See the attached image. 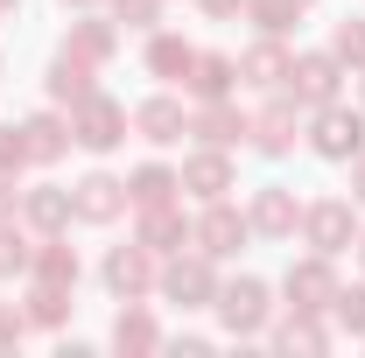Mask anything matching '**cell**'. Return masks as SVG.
<instances>
[{"label": "cell", "instance_id": "obj_44", "mask_svg": "<svg viewBox=\"0 0 365 358\" xmlns=\"http://www.w3.org/2000/svg\"><path fill=\"white\" fill-rule=\"evenodd\" d=\"M302 7H317V0H302Z\"/></svg>", "mask_w": 365, "mask_h": 358}, {"label": "cell", "instance_id": "obj_21", "mask_svg": "<svg viewBox=\"0 0 365 358\" xmlns=\"http://www.w3.org/2000/svg\"><path fill=\"white\" fill-rule=\"evenodd\" d=\"M288 63H295V49L281 43V36H260V43L239 56V85H246V91H281Z\"/></svg>", "mask_w": 365, "mask_h": 358}, {"label": "cell", "instance_id": "obj_24", "mask_svg": "<svg viewBox=\"0 0 365 358\" xmlns=\"http://www.w3.org/2000/svg\"><path fill=\"white\" fill-rule=\"evenodd\" d=\"M162 344H169V337H162L155 310H148V302H120V316H113V352L140 358V352H162Z\"/></svg>", "mask_w": 365, "mask_h": 358}, {"label": "cell", "instance_id": "obj_36", "mask_svg": "<svg viewBox=\"0 0 365 358\" xmlns=\"http://www.w3.org/2000/svg\"><path fill=\"white\" fill-rule=\"evenodd\" d=\"M197 14L204 21H232V14H246V0H197Z\"/></svg>", "mask_w": 365, "mask_h": 358}, {"label": "cell", "instance_id": "obj_43", "mask_svg": "<svg viewBox=\"0 0 365 358\" xmlns=\"http://www.w3.org/2000/svg\"><path fill=\"white\" fill-rule=\"evenodd\" d=\"M0 7H7V14H14V7H21V0H0Z\"/></svg>", "mask_w": 365, "mask_h": 358}, {"label": "cell", "instance_id": "obj_13", "mask_svg": "<svg viewBox=\"0 0 365 358\" xmlns=\"http://www.w3.org/2000/svg\"><path fill=\"white\" fill-rule=\"evenodd\" d=\"M182 190L197 197V204H218L239 190V162H232V148H197V155H182Z\"/></svg>", "mask_w": 365, "mask_h": 358}, {"label": "cell", "instance_id": "obj_42", "mask_svg": "<svg viewBox=\"0 0 365 358\" xmlns=\"http://www.w3.org/2000/svg\"><path fill=\"white\" fill-rule=\"evenodd\" d=\"M359 106H365V71H359Z\"/></svg>", "mask_w": 365, "mask_h": 358}, {"label": "cell", "instance_id": "obj_7", "mask_svg": "<svg viewBox=\"0 0 365 358\" xmlns=\"http://www.w3.org/2000/svg\"><path fill=\"white\" fill-rule=\"evenodd\" d=\"M344 63L330 56V49H295V63H288V78H281V91L309 113V106H330V98H344Z\"/></svg>", "mask_w": 365, "mask_h": 358}, {"label": "cell", "instance_id": "obj_40", "mask_svg": "<svg viewBox=\"0 0 365 358\" xmlns=\"http://www.w3.org/2000/svg\"><path fill=\"white\" fill-rule=\"evenodd\" d=\"M63 7H71V14H85V7H106V0H63Z\"/></svg>", "mask_w": 365, "mask_h": 358}, {"label": "cell", "instance_id": "obj_16", "mask_svg": "<svg viewBox=\"0 0 365 358\" xmlns=\"http://www.w3.org/2000/svg\"><path fill=\"white\" fill-rule=\"evenodd\" d=\"M134 134L148 140V148H176L182 134H190V113H182L176 91H155V98H140L134 106Z\"/></svg>", "mask_w": 365, "mask_h": 358}, {"label": "cell", "instance_id": "obj_29", "mask_svg": "<svg viewBox=\"0 0 365 358\" xmlns=\"http://www.w3.org/2000/svg\"><path fill=\"white\" fill-rule=\"evenodd\" d=\"M36 260V239L21 232V218H0V281H21Z\"/></svg>", "mask_w": 365, "mask_h": 358}, {"label": "cell", "instance_id": "obj_46", "mask_svg": "<svg viewBox=\"0 0 365 358\" xmlns=\"http://www.w3.org/2000/svg\"><path fill=\"white\" fill-rule=\"evenodd\" d=\"M0 14H7V7H0Z\"/></svg>", "mask_w": 365, "mask_h": 358}, {"label": "cell", "instance_id": "obj_35", "mask_svg": "<svg viewBox=\"0 0 365 358\" xmlns=\"http://www.w3.org/2000/svg\"><path fill=\"white\" fill-rule=\"evenodd\" d=\"M21 337H29V310L21 302H0V352H14Z\"/></svg>", "mask_w": 365, "mask_h": 358}, {"label": "cell", "instance_id": "obj_28", "mask_svg": "<svg viewBox=\"0 0 365 358\" xmlns=\"http://www.w3.org/2000/svg\"><path fill=\"white\" fill-rule=\"evenodd\" d=\"M127 197H134V211L140 204H176L182 176L169 169V162H140V169H127Z\"/></svg>", "mask_w": 365, "mask_h": 358}, {"label": "cell", "instance_id": "obj_9", "mask_svg": "<svg viewBox=\"0 0 365 358\" xmlns=\"http://www.w3.org/2000/svg\"><path fill=\"white\" fill-rule=\"evenodd\" d=\"M246 239H253V225H246V211H239L232 197L204 204V211L190 218V246H197V253H211V260H232V253H246Z\"/></svg>", "mask_w": 365, "mask_h": 358}, {"label": "cell", "instance_id": "obj_27", "mask_svg": "<svg viewBox=\"0 0 365 358\" xmlns=\"http://www.w3.org/2000/svg\"><path fill=\"white\" fill-rule=\"evenodd\" d=\"M21 310H29V330H63L78 302H71V288H56V281H29Z\"/></svg>", "mask_w": 365, "mask_h": 358}, {"label": "cell", "instance_id": "obj_3", "mask_svg": "<svg viewBox=\"0 0 365 358\" xmlns=\"http://www.w3.org/2000/svg\"><path fill=\"white\" fill-rule=\"evenodd\" d=\"M127 134H134V113H127L113 91H98V85H91L85 98L71 106V140H78L85 155H113V148H120Z\"/></svg>", "mask_w": 365, "mask_h": 358}, {"label": "cell", "instance_id": "obj_2", "mask_svg": "<svg viewBox=\"0 0 365 358\" xmlns=\"http://www.w3.org/2000/svg\"><path fill=\"white\" fill-rule=\"evenodd\" d=\"M155 295H162V302H176V310H211V302H218V260H211V253H197V246L169 253L162 274H155Z\"/></svg>", "mask_w": 365, "mask_h": 358}, {"label": "cell", "instance_id": "obj_23", "mask_svg": "<svg viewBox=\"0 0 365 358\" xmlns=\"http://www.w3.org/2000/svg\"><path fill=\"white\" fill-rule=\"evenodd\" d=\"M21 140H29V162L49 169V162H63L78 140H71V113H29L21 120Z\"/></svg>", "mask_w": 365, "mask_h": 358}, {"label": "cell", "instance_id": "obj_8", "mask_svg": "<svg viewBox=\"0 0 365 358\" xmlns=\"http://www.w3.org/2000/svg\"><path fill=\"white\" fill-rule=\"evenodd\" d=\"M155 274H162V260H155L140 239L113 246V253L98 260V281H106V295H113V302H148V295H155Z\"/></svg>", "mask_w": 365, "mask_h": 358}, {"label": "cell", "instance_id": "obj_45", "mask_svg": "<svg viewBox=\"0 0 365 358\" xmlns=\"http://www.w3.org/2000/svg\"><path fill=\"white\" fill-rule=\"evenodd\" d=\"M0 71H7V56H0Z\"/></svg>", "mask_w": 365, "mask_h": 358}, {"label": "cell", "instance_id": "obj_19", "mask_svg": "<svg viewBox=\"0 0 365 358\" xmlns=\"http://www.w3.org/2000/svg\"><path fill=\"white\" fill-rule=\"evenodd\" d=\"M21 225H29V232H71V225H78L71 190H63V183H36V190H21Z\"/></svg>", "mask_w": 365, "mask_h": 358}, {"label": "cell", "instance_id": "obj_12", "mask_svg": "<svg viewBox=\"0 0 365 358\" xmlns=\"http://www.w3.org/2000/svg\"><path fill=\"white\" fill-rule=\"evenodd\" d=\"M281 295H288V310H330V295H337V260H330V253H302V260H288Z\"/></svg>", "mask_w": 365, "mask_h": 358}, {"label": "cell", "instance_id": "obj_15", "mask_svg": "<svg viewBox=\"0 0 365 358\" xmlns=\"http://www.w3.org/2000/svg\"><path fill=\"white\" fill-rule=\"evenodd\" d=\"M190 134H197V148H246V106L239 98H197Z\"/></svg>", "mask_w": 365, "mask_h": 358}, {"label": "cell", "instance_id": "obj_5", "mask_svg": "<svg viewBox=\"0 0 365 358\" xmlns=\"http://www.w3.org/2000/svg\"><path fill=\"white\" fill-rule=\"evenodd\" d=\"M295 140H302V106H295L288 91H267V98L246 113V148H253L260 162H281V155H295Z\"/></svg>", "mask_w": 365, "mask_h": 358}, {"label": "cell", "instance_id": "obj_18", "mask_svg": "<svg viewBox=\"0 0 365 358\" xmlns=\"http://www.w3.org/2000/svg\"><path fill=\"white\" fill-rule=\"evenodd\" d=\"M134 239L155 253V260H169V253H182L190 246V218H182V204H140V225Z\"/></svg>", "mask_w": 365, "mask_h": 358}, {"label": "cell", "instance_id": "obj_1", "mask_svg": "<svg viewBox=\"0 0 365 358\" xmlns=\"http://www.w3.org/2000/svg\"><path fill=\"white\" fill-rule=\"evenodd\" d=\"M211 316H218V330H225V337H267V323H274V288L260 281V274H232V281H218Z\"/></svg>", "mask_w": 365, "mask_h": 358}, {"label": "cell", "instance_id": "obj_32", "mask_svg": "<svg viewBox=\"0 0 365 358\" xmlns=\"http://www.w3.org/2000/svg\"><path fill=\"white\" fill-rule=\"evenodd\" d=\"M330 323H337L344 337H359V344H365V281H359V288H337V295H330Z\"/></svg>", "mask_w": 365, "mask_h": 358}, {"label": "cell", "instance_id": "obj_20", "mask_svg": "<svg viewBox=\"0 0 365 358\" xmlns=\"http://www.w3.org/2000/svg\"><path fill=\"white\" fill-rule=\"evenodd\" d=\"M120 36H127V29H120V21H113V14H78V21H71V36H63V49H71V56H85V63H113V56H120Z\"/></svg>", "mask_w": 365, "mask_h": 358}, {"label": "cell", "instance_id": "obj_38", "mask_svg": "<svg viewBox=\"0 0 365 358\" xmlns=\"http://www.w3.org/2000/svg\"><path fill=\"white\" fill-rule=\"evenodd\" d=\"M169 344H176V352H197V358L211 352V337H204V330H182V337H169Z\"/></svg>", "mask_w": 365, "mask_h": 358}, {"label": "cell", "instance_id": "obj_37", "mask_svg": "<svg viewBox=\"0 0 365 358\" xmlns=\"http://www.w3.org/2000/svg\"><path fill=\"white\" fill-rule=\"evenodd\" d=\"M0 218H21V197H14V176H0Z\"/></svg>", "mask_w": 365, "mask_h": 358}, {"label": "cell", "instance_id": "obj_25", "mask_svg": "<svg viewBox=\"0 0 365 358\" xmlns=\"http://www.w3.org/2000/svg\"><path fill=\"white\" fill-rule=\"evenodd\" d=\"M78 274H85L78 246H71L63 232H43V239H36V260H29V281H56V288H78Z\"/></svg>", "mask_w": 365, "mask_h": 358}, {"label": "cell", "instance_id": "obj_22", "mask_svg": "<svg viewBox=\"0 0 365 358\" xmlns=\"http://www.w3.org/2000/svg\"><path fill=\"white\" fill-rule=\"evenodd\" d=\"M190 56H197V43H190V36H176V29H148V49H140V71H148V78H162V85H182Z\"/></svg>", "mask_w": 365, "mask_h": 358}, {"label": "cell", "instance_id": "obj_14", "mask_svg": "<svg viewBox=\"0 0 365 358\" xmlns=\"http://www.w3.org/2000/svg\"><path fill=\"white\" fill-rule=\"evenodd\" d=\"M267 344H274V352H309V358H323L330 344H337V323H330V310H288L281 323H267Z\"/></svg>", "mask_w": 365, "mask_h": 358}, {"label": "cell", "instance_id": "obj_39", "mask_svg": "<svg viewBox=\"0 0 365 358\" xmlns=\"http://www.w3.org/2000/svg\"><path fill=\"white\" fill-rule=\"evenodd\" d=\"M344 169H351V204H365V155H351Z\"/></svg>", "mask_w": 365, "mask_h": 358}, {"label": "cell", "instance_id": "obj_10", "mask_svg": "<svg viewBox=\"0 0 365 358\" xmlns=\"http://www.w3.org/2000/svg\"><path fill=\"white\" fill-rule=\"evenodd\" d=\"M246 225H253V239H295L302 232V197L288 183H260L246 197Z\"/></svg>", "mask_w": 365, "mask_h": 358}, {"label": "cell", "instance_id": "obj_30", "mask_svg": "<svg viewBox=\"0 0 365 358\" xmlns=\"http://www.w3.org/2000/svg\"><path fill=\"white\" fill-rule=\"evenodd\" d=\"M246 21H253L260 36H281V43H288V29L302 21V0H246Z\"/></svg>", "mask_w": 365, "mask_h": 358}, {"label": "cell", "instance_id": "obj_31", "mask_svg": "<svg viewBox=\"0 0 365 358\" xmlns=\"http://www.w3.org/2000/svg\"><path fill=\"white\" fill-rule=\"evenodd\" d=\"M330 56H337V63H344L351 78L365 71V14H344V21L330 29Z\"/></svg>", "mask_w": 365, "mask_h": 358}, {"label": "cell", "instance_id": "obj_17", "mask_svg": "<svg viewBox=\"0 0 365 358\" xmlns=\"http://www.w3.org/2000/svg\"><path fill=\"white\" fill-rule=\"evenodd\" d=\"M182 91L190 98H232L239 91V56L232 49H197L190 71H182Z\"/></svg>", "mask_w": 365, "mask_h": 358}, {"label": "cell", "instance_id": "obj_11", "mask_svg": "<svg viewBox=\"0 0 365 358\" xmlns=\"http://www.w3.org/2000/svg\"><path fill=\"white\" fill-rule=\"evenodd\" d=\"M71 204H78V225H120L127 218V176H113V169H91V176L71 183Z\"/></svg>", "mask_w": 365, "mask_h": 358}, {"label": "cell", "instance_id": "obj_4", "mask_svg": "<svg viewBox=\"0 0 365 358\" xmlns=\"http://www.w3.org/2000/svg\"><path fill=\"white\" fill-rule=\"evenodd\" d=\"M309 155L317 162H351L365 155V106H344V98H330V106H309Z\"/></svg>", "mask_w": 365, "mask_h": 358}, {"label": "cell", "instance_id": "obj_34", "mask_svg": "<svg viewBox=\"0 0 365 358\" xmlns=\"http://www.w3.org/2000/svg\"><path fill=\"white\" fill-rule=\"evenodd\" d=\"M21 169H29V140L14 120H0V176H21Z\"/></svg>", "mask_w": 365, "mask_h": 358}, {"label": "cell", "instance_id": "obj_33", "mask_svg": "<svg viewBox=\"0 0 365 358\" xmlns=\"http://www.w3.org/2000/svg\"><path fill=\"white\" fill-rule=\"evenodd\" d=\"M106 7H113V21H120V29H134V36L162 29V0H106Z\"/></svg>", "mask_w": 365, "mask_h": 358}, {"label": "cell", "instance_id": "obj_6", "mask_svg": "<svg viewBox=\"0 0 365 358\" xmlns=\"http://www.w3.org/2000/svg\"><path fill=\"white\" fill-rule=\"evenodd\" d=\"M302 246L309 253H351L359 246V204L351 197H309L302 204Z\"/></svg>", "mask_w": 365, "mask_h": 358}, {"label": "cell", "instance_id": "obj_41", "mask_svg": "<svg viewBox=\"0 0 365 358\" xmlns=\"http://www.w3.org/2000/svg\"><path fill=\"white\" fill-rule=\"evenodd\" d=\"M351 253H359V274H365V232H359V246H351Z\"/></svg>", "mask_w": 365, "mask_h": 358}, {"label": "cell", "instance_id": "obj_26", "mask_svg": "<svg viewBox=\"0 0 365 358\" xmlns=\"http://www.w3.org/2000/svg\"><path fill=\"white\" fill-rule=\"evenodd\" d=\"M98 63H85V56H71V49H56L49 56V71H43V91H49V106H78L98 78H91Z\"/></svg>", "mask_w": 365, "mask_h": 358}]
</instances>
